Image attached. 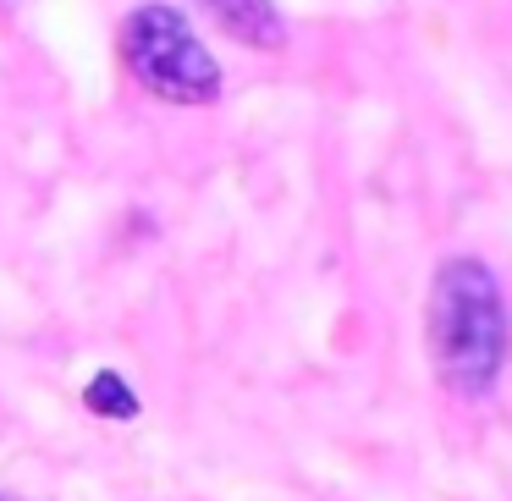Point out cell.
I'll list each match as a JSON object with an SVG mask.
<instances>
[{
  "label": "cell",
  "instance_id": "1",
  "mask_svg": "<svg viewBox=\"0 0 512 501\" xmlns=\"http://www.w3.org/2000/svg\"><path fill=\"white\" fill-rule=\"evenodd\" d=\"M507 303L479 259H446L430 281V358L457 397L479 402L507 369Z\"/></svg>",
  "mask_w": 512,
  "mask_h": 501
},
{
  "label": "cell",
  "instance_id": "2",
  "mask_svg": "<svg viewBox=\"0 0 512 501\" xmlns=\"http://www.w3.org/2000/svg\"><path fill=\"white\" fill-rule=\"evenodd\" d=\"M122 61L149 94L171 105L221 100V67L177 6H138L122 23Z\"/></svg>",
  "mask_w": 512,
  "mask_h": 501
},
{
  "label": "cell",
  "instance_id": "3",
  "mask_svg": "<svg viewBox=\"0 0 512 501\" xmlns=\"http://www.w3.org/2000/svg\"><path fill=\"white\" fill-rule=\"evenodd\" d=\"M215 12V23L226 28L232 39H243V45L254 50H281L287 45V23H281L276 0H204Z\"/></svg>",
  "mask_w": 512,
  "mask_h": 501
},
{
  "label": "cell",
  "instance_id": "4",
  "mask_svg": "<svg viewBox=\"0 0 512 501\" xmlns=\"http://www.w3.org/2000/svg\"><path fill=\"white\" fill-rule=\"evenodd\" d=\"M83 402H89L94 413H105V419H138V397H133V386H127L122 375H111V369L89 380Z\"/></svg>",
  "mask_w": 512,
  "mask_h": 501
}]
</instances>
